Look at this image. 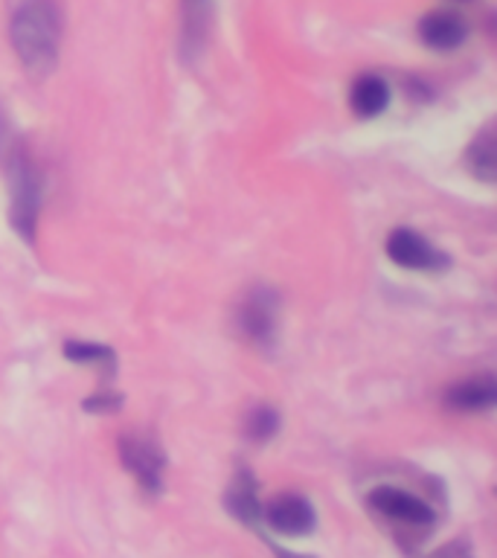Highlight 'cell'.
Wrapping results in <instances>:
<instances>
[{"mask_svg": "<svg viewBox=\"0 0 497 558\" xmlns=\"http://www.w3.org/2000/svg\"><path fill=\"white\" fill-rule=\"evenodd\" d=\"M9 38L29 78H47L59 64L61 15L52 0H15Z\"/></svg>", "mask_w": 497, "mask_h": 558, "instance_id": "obj_1", "label": "cell"}, {"mask_svg": "<svg viewBox=\"0 0 497 558\" xmlns=\"http://www.w3.org/2000/svg\"><path fill=\"white\" fill-rule=\"evenodd\" d=\"M0 166L7 172L9 192H12V209H9L12 225L29 242L35 235V225H38L44 183L38 166L33 163V157L12 129V122L3 117V111H0Z\"/></svg>", "mask_w": 497, "mask_h": 558, "instance_id": "obj_2", "label": "cell"}, {"mask_svg": "<svg viewBox=\"0 0 497 558\" xmlns=\"http://www.w3.org/2000/svg\"><path fill=\"white\" fill-rule=\"evenodd\" d=\"M369 512L384 518L396 532H408L416 538H425L434 530L436 514L427 500L399 486H378L366 495Z\"/></svg>", "mask_w": 497, "mask_h": 558, "instance_id": "obj_3", "label": "cell"}, {"mask_svg": "<svg viewBox=\"0 0 497 558\" xmlns=\"http://www.w3.org/2000/svg\"><path fill=\"white\" fill-rule=\"evenodd\" d=\"M235 323L244 338L251 340L253 347L274 349L277 347L279 331V294L268 286L251 288L244 300L239 303Z\"/></svg>", "mask_w": 497, "mask_h": 558, "instance_id": "obj_4", "label": "cell"}, {"mask_svg": "<svg viewBox=\"0 0 497 558\" xmlns=\"http://www.w3.org/2000/svg\"><path fill=\"white\" fill-rule=\"evenodd\" d=\"M120 457L122 465L137 477L146 495H160L163 488V471H166V453L163 448L146 434H129L120 439Z\"/></svg>", "mask_w": 497, "mask_h": 558, "instance_id": "obj_5", "label": "cell"}, {"mask_svg": "<svg viewBox=\"0 0 497 558\" xmlns=\"http://www.w3.org/2000/svg\"><path fill=\"white\" fill-rule=\"evenodd\" d=\"M387 256H390L399 268L427 270V274H436V270H445L451 265V256H448V253L434 247L425 235H419L416 230H410V227H399V230H392V233L387 235Z\"/></svg>", "mask_w": 497, "mask_h": 558, "instance_id": "obj_6", "label": "cell"}, {"mask_svg": "<svg viewBox=\"0 0 497 558\" xmlns=\"http://www.w3.org/2000/svg\"><path fill=\"white\" fill-rule=\"evenodd\" d=\"M262 521L286 538H303L317 526V514L305 497L279 495L268 506H262Z\"/></svg>", "mask_w": 497, "mask_h": 558, "instance_id": "obj_7", "label": "cell"}, {"mask_svg": "<svg viewBox=\"0 0 497 558\" xmlns=\"http://www.w3.org/2000/svg\"><path fill=\"white\" fill-rule=\"evenodd\" d=\"M419 38L436 52H451L465 44L469 24L457 12H431L419 24Z\"/></svg>", "mask_w": 497, "mask_h": 558, "instance_id": "obj_8", "label": "cell"}, {"mask_svg": "<svg viewBox=\"0 0 497 558\" xmlns=\"http://www.w3.org/2000/svg\"><path fill=\"white\" fill-rule=\"evenodd\" d=\"M227 509L235 521L247 523V526H256V521H262L259 492H256V480H253L251 471L235 474V480L227 488Z\"/></svg>", "mask_w": 497, "mask_h": 558, "instance_id": "obj_9", "label": "cell"}, {"mask_svg": "<svg viewBox=\"0 0 497 558\" xmlns=\"http://www.w3.org/2000/svg\"><path fill=\"white\" fill-rule=\"evenodd\" d=\"M495 401L497 384L492 375H480V378L462 381L448 392V404L453 410H462V413H483V410L495 408Z\"/></svg>", "mask_w": 497, "mask_h": 558, "instance_id": "obj_10", "label": "cell"}, {"mask_svg": "<svg viewBox=\"0 0 497 558\" xmlns=\"http://www.w3.org/2000/svg\"><path fill=\"white\" fill-rule=\"evenodd\" d=\"M390 105V85L381 76H361L352 87V111L364 120H373L378 113L387 111Z\"/></svg>", "mask_w": 497, "mask_h": 558, "instance_id": "obj_11", "label": "cell"}, {"mask_svg": "<svg viewBox=\"0 0 497 558\" xmlns=\"http://www.w3.org/2000/svg\"><path fill=\"white\" fill-rule=\"evenodd\" d=\"M465 163H469L471 174L480 178L483 183H495L497 169V151H495V125H486L480 131L474 143L465 151Z\"/></svg>", "mask_w": 497, "mask_h": 558, "instance_id": "obj_12", "label": "cell"}, {"mask_svg": "<svg viewBox=\"0 0 497 558\" xmlns=\"http://www.w3.org/2000/svg\"><path fill=\"white\" fill-rule=\"evenodd\" d=\"M64 357L73 364H96L108 373V378L117 373V355L102 343H64Z\"/></svg>", "mask_w": 497, "mask_h": 558, "instance_id": "obj_13", "label": "cell"}, {"mask_svg": "<svg viewBox=\"0 0 497 558\" xmlns=\"http://www.w3.org/2000/svg\"><path fill=\"white\" fill-rule=\"evenodd\" d=\"M279 430V416L277 410L270 408H256L247 416V436H251L253 442H268L270 436Z\"/></svg>", "mask_w": 497, "mask_h": 558, "instance_id": "obj_14", "label": "cell"}, {"mask_svg": "<svg viewBox=\"0 0 497 558\" xmlns=\"http://www.w3.org/2000/svg\"><path fill=\"white\" fill-rule=\"evenodd\" d=\"M120 404V396H113V392H96L94 399L85 401V410H90V413H113Z\"/></svg>", "mask_w": 497, "mask_h": 558, "instance_id": "obj_15", "label": "cell"}]
</instances>
